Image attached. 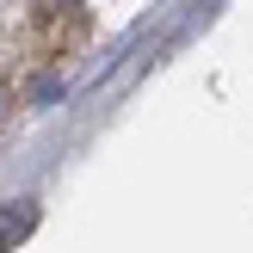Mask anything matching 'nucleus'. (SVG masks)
<instances>
[{
    "instance_id": "obj_1",
    "label": "nucleus",
    "mask_w": 253,
    "mask_h": 253,
    "mask_svg": "<svg viewBox=\"0 0 253 253\" xmlns=\"http://www.w3.org/2000/svg\"><path fill=\"white\" fill-rule=\"evenodd\" d=\"M37 6H43L49 19H56V12H74V6H81V0H37Z\"/></svg>"
}]
</instances>
